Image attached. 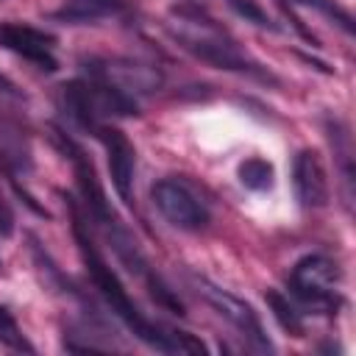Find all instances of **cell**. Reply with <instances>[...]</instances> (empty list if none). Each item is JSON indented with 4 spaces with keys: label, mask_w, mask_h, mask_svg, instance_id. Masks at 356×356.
<instances>
[{
    "label": "cell",
    "mask_w": 356,
    "mask_h": 356,
    "mask_svg": "<svg viewBox=\"0 0 356 356\" xmlns=\"http://www.w3.org/2000/svg\"><path fill=\"white\" fill-rule=\"evenodd\" d=\"M295 3H303V6H314L317 11H323L325 17H331L334 22H339V25H342V31L353 33V19H350V14H348V11H342L339 6H334L331 0H295Z\"/></svg>",
    "instance_id": "obj_15"
},
{
    "label": "cell",
    "mask_w": 356,
    "mask_h": 356,
    "mask_svg": "<svg viewBox=\"0 0 356 356\" xmlns=\"http://www.w3.org/2000/svg\"><path fill=\"white\" fill-rule=\"evenodd\" d=\"M0 44L28 61H33L42 70H56L58 61L53 56V36L31 28V25H17V22H6L0 25Z\"/></svg>",
    "instance_id": "obj_7"
},
{
    "label": "cell",
    "mask_w": 356,
    "mask_h": 356,
    "mask_svg": "<svg viewBox=\"0 0 356 356\" xmlns=\"http://www.w3.org/2000/svg\"><path fill=\"white\" fill-rule=\"evenodd\" d=\"M0 89H3V92H11V95H14V83H11L8 78H3V75H0Z\"/></svg>",
    "instance_id": "obj_17"
},
{
    "label": "cell",
    "mask_w": 356,
    "mask_h": 356,
    "mask_svg": "<svg viewBox=\"0 0 356 356\" xmlns=\"http://www.w3.org/2000/svg\"><path fill=\"white\" fill-rule=\"evenodd\" d=\"M72 161H75V175H78L81 192H83V197H86V206L92 209V214H95L106 228H111L117 220H114V214H111L108 206H106V195H103V189H100V184H97V175H95L92 161H89L78 147H72Z\"/></svg>",
    "instance_id": "obj_10"
},
{
    "label": "cell",
    "mask_w": 356,
    "mask_h": 356,
    "mask_svg": "<svg viewBox=\"0 0 356 356\" xmlns=\"http://www.w3.org/2000/svg\"><path fill=\"white\" fill-rule=\"evenodd\" d=\"M0 345H6V348H11V350H33V345L22 337V331H19V325H17V320H14V314L6 309V306H0Z\"/></svg>",
    "instance_id": "obj_13"
},
{
    "label": "cell",
    "mask_w": 356,
    "mask_h": 356,
    "mask_svg": "<svg viewBox=\"0 0 356 356\" xmlns=\"http://www.w3.org/2000/svg\"><path fill=\"white\" fill-rule=\"evenodd\" d=\"M197 292H200V295L214 306V312H217L220 317H225L256 350H273V345H270V339H267V334H264V328H261V320H259V314L253 312L250 303H245L242 298H236L234 292H228V289H222V286H214V284L206 281V278L197 281Z\"/></svg>",
    "instance_id": "obj_4"
},
{
    "label": "cell",
    "mask_w": 356,
    "mask_h": 356,
    "mask_svg": "<svg viewBox=\"0 0 356 356\" xmlns=\"http://www.w3.org/2000/svg\"><path fill=\"white\" fill-rule=\"evenodd\" d=\"M150 197H153L156 209L161 211V217L181 231H200L209 225V209L184 184H178L172 178L153 184Z\"/></svg>",
    "instance_id": "obj_5"
},
{
    "label": "cell",
    "mask_w": 356,
    "mask_h": 356,
    "mask_svg": "<svg viewBox=\"0 0 356 356\" xmlns=\"http://www.w3.org/2000/svg\"><path fill=\"white\" fill-rule=\"evenodd\" d=\"M11 234H14V214L0 197V236H11Z\"/></svg>",
    "instance_id": "obj_16"
},
{
    "label": "cell",
    "mask_w": 356,
    "mask_h": 356,
    "mask_svg": "<svg viewBox=\"0 0 356 356\" xmlns=\"http://www.w3.org/2000/svg\"><path fill=\"white\" fill-rule=\"evenodd\" d=\"M264 300H267V306H270V312H273L275 323H278L284 331H289L292 337H300V334H303V320H300V312H298V309L289 303V298H286V295H281L278 289H267Z\"/></svg>",
    "instance_id": "obj_11"
},
{
    "label": "cell",
    "mask_w": 356,
    "mask_h": 356,
    "mask_svg": "<svg viewBox=\"0 0 356 356\" xmlns=\"http://www.w3.org/2000/svg\"><path fill=\"white\" fill-rule=\"evenodd\" d=\"M228 6H231L239 17H245L248 22H253V25H259V28H273V19L267 17V11H264L256 0H228Z\"/></svg>",
    "instance_id": "obj_14"
},
{
    "label": "cell",
    "mask_w": 356,
    "mask_h": 356,
    "mask_svg": "<svg viewBox=\"0 0 356 356\" xmlns=\"http://www.w3.org/2000/svg\"><path fill=\"white\" fill-rule=\"evenodd\" d=\"M75 239H78V250H81V259H83V264H86V270H89V275H92V281H95V286L100 289V295L106 298V303L111 306V312L145 342V345H150V348H156V350H164V353H172V350H206L200 342H195L192 337H186V334H161L153 323H147L142 314H139V309L134 306V300L128 298V292H125V286H122V281L117 278V273L106 264V259L97 253V248L92 245V239L86 236V231H83V222H81V217L75 214Z\"/></svg>",
    "instance_id": "obj_1"
},
{
    "label": "cell",
    "mask_w": 356,
    "mask_h": 356,
    "mask_svg": "<svg viewBox=\"0 0 356 356\" xmlns=\"http://www.w3.org/2000/svg\"><path fill=\"white\" fill-rule=\"evenodd\" d=\"M334 264L325 256H303L292 273H289V289L298 295L303 303L312 306H334L337 292H334Z\"/></svg>",
    "instance_id": "obj_6"
},
{
    "label": "cell",
    "mask_w": 356,
    "mask_h": 356,
    "mask_svg": "<svg viewBox=\"0 0 356 356\" xmlns=\"http://www.w3.org/2000/svg\"><path fill=\"white\" fill-rule=\"evenodd\" d=\"M292 184H295L298 200L306 209L325 206V200H328V178H325V170H323V164H320L314 150H300L295 156Z\"/></svg>",
    "instance_id": "obj_9"
},
{
    "label": "cell",
    "mask_w": 356,
    "mask_h": 356,
    "mask_svg": "<svg viewBox=\"0 0 356 356\" xmlns=\"http://www.w3.org/2000/svg\"><path fill=\"white\" fill-rule=\"evenodd\" d=\"M236 172H239L242 186H248V189H253V192L270 189V186H273V175H275V172H273V164H270L267 159H259V156L245 159Z\"/></svg>",
    "instance_id": "obj_12"
},
{
    "label": "cell",
    "mask_w": 356,
    "mask_h": 356,
    "mask_svg": "<svg viewBox=\"0 0 356 356\" xmlns=\"http://www.w3.org/2000/svg\"><path fill=\"white\" fill-rule=\"evenodd\" d=\"M97 136L106 147V156H108V175H111V184L117 189V195L131 203V184H134V167H136V153H134V145L125 139L122 131L117 128H97Z\"/></svg>",
    "instance_id": "obj_8"
},
{
    "label": "cell",
    "mask_w": 356,
    "mask_h": 356,
    "mask_svg": "<svg viewBox=\"0 0 356 356\" xmlns=\"http://www.w3.org/2000/svg\"><path fill=\"white\" fill-rule=\"evenodd\" d=\"M184 25L175 31V39L181 42L184 50H189L192 56H197L200 61L220 67V70H231V72H256V64H250L234 42H228L225 36H220L211 25H195L189 19H181Z\"/></svg>",
    "instance_id": "obj_3"
},
{
    "label": "cell",
    "mask_w": 356,
    "mask_h": 356,
    "mask_svg": "<svg viewBox=\"0 0 356 356\" xmlns=\"http://www.w3.org/2000/svg\"><path fill=\"white\" fill-rule=\"evenodd\" d=\"M64 100H67L70 114L83 128H92V131L100 128L97 120L106 114H117V117L136 114V103L122 89H117L114 83H106V81H100V83L70 81L64 86Z\"/></svg>",
    "instance_id": "obj_2"
}]
</instances>
